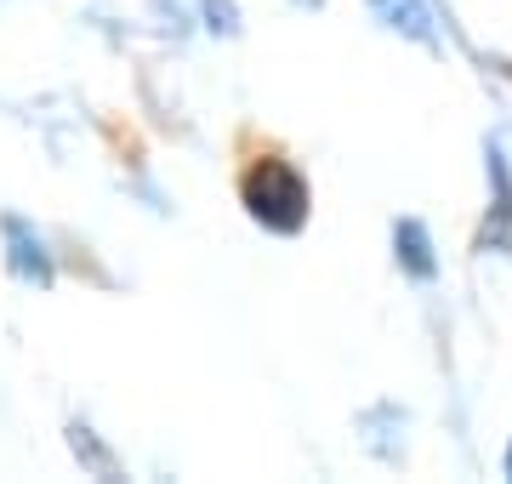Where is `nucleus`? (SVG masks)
I'll use <instances>...</instances> for the list:
<instances>
[{
    "label": "nucleus",
    "mask_w": 512,
    "mask_h": 484,
    "mask_svg": "<svg viewBox=\"0 0 512 484\" xmlns=\"http://www.w3.org/2000/svg\"><path fill=\"white\" fill-rule=\"evenodd\" d=\"M239 200H245V211H251L262 228H274V234H296V228L308 223V183H302V171L285 160V154H262V160H251L245 166V177H239Z\"/></svg>",
    "instance_id": "nucleus-1"
},
{
    "label": "nucleus",
    "mask_w": 512,
    "mask_h": 484,
    "mask_svg": "<svg viewBox=\"0 0 512 484\" xmlns=\"http://www.w3.org/2000/svg\"><path fill=\"white\" fill-rule=\"evenodd\" d=\"M0 228H6V240H12V274H18V280H35V285H52V262H46L40 240L29 234V223L6 217Z\"/></svg>",
    "instance_id": "nucleus-2"
},
{
    "label": "nucleus",
    "mask_w": 512,
    "mask_h": 484,
    "mask_svg": "<svg viewBox=\"0 0 512 484\" xmlns=\"http://www.w3.org/2000/svg\"><path fill=\"white\" fill-rule=\"evenodd\" d=\"M393 245H399V262L410 280H433L439 274V257H433V240H427V228L416 223V217H404L399 228H393Z\"/></svg>",
    "instance_id": "nucleus-3"
},
{
    "label": "nucleus",
    "mask_w": 512,
    "mask_h": 484,
    "mask_svg": "<svg viewBox=\"0 0 512 484\" xmlns=\"http://www.w3.org/2000/svg\"><path fill=\"white\" fill-rule=\"evenodd\" d=\"M490 177H495V234L484 245H507L512 240V177H507V160H501V149H490Z\"/></svg>",
    "instance_id": "nucleus-4"
},
{
    "label": "nucleus",
    "mask_w": 512,
    "mask_h": 484,
    "mask_svg": "<svg viewBox=\"0 0 512 484\" xmlns=\"http://www.w3.org/2000/svg\"><path fill=\"white\" fill-rule=\"evenodd\" d=\"M376 12L387 18V29H404V35H416L421 46H433V29H427L421 0H376Z\"/></svg>",
    "instance_id": "nucleus-5"
},
{
    "label": "nucleus",
    "mask_w": 512,
    "mask_h": 484,
    "mask_svg": "<svg viewBox=\"0 0 512 484\" xmlns=\"http://www.w3.org/2000/svg\"><path fill=\"white\" fill-rule=\"evenodd\" d=\"M507 473H512V450H507Z\"/></svg>",
    "instance_id": "nucleus-6"
},
{
    "label": "nucleus",
    "mask_w": 512,
    "mask_h": 484,
    "mask_svg": "<svg viewBox=\"0 0 512 484\" xmlns=\"http://www.w3.org/2000/svg\"><path fill=\"white\" fill-rule=\"evenodd\" d=\"M302 6H319V0H302Z\"/></svg>",
    "instance_id": "nucleus-7"
}]
</instances>
